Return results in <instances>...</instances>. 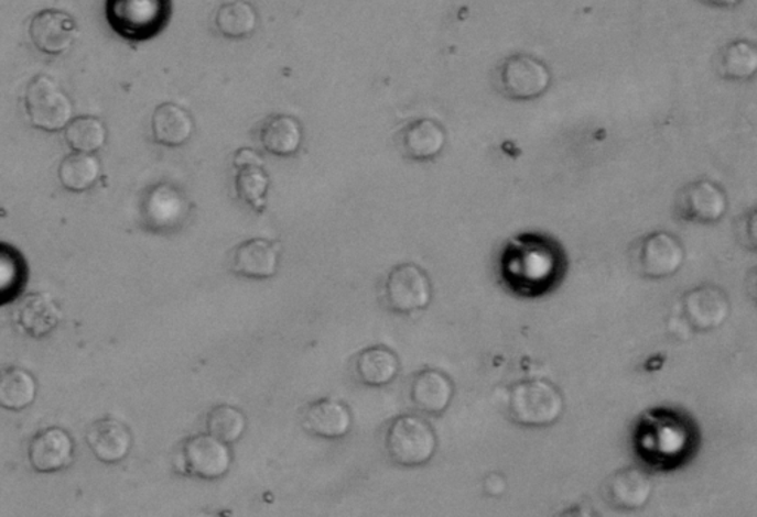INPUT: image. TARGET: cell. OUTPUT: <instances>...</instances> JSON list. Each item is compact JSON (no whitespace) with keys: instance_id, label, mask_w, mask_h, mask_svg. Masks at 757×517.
Instances as JSON below:
<instances>
[{"instance_id":"obj_1","label":"cell","mask_w":757,"mask_h":517,"mask_svg":"<svg viewBox=\"0 0 757 517\" xmlns=\"http://www.w3.org/2000/svg\"><path fill=\"white\" fill-rule=\"evenodd\" d=\"M569 273L564 245L542 232H522L506 241L497 261L501 286L522 299H539L561 286Z\"/></svg>"},{"instance_id":"obj_2","label":"cell","mask_w":757,"mask_h":517,"mask_svg":"<svg viewBox=\"0 0 757 517\" xmlns=\"http://www.w3.org/2000/svg\"><path fill=\"white\" fill-rule=\"evenodd\" d=\"M636 459L657 473L677 472L699 454L702 432L685 409L655 407L640 414L631 430Z\"/></svg>"},{"instance_id":"obj_3","label":"cell","mask_w":757,"mask_h":517,"mask_svg":"<svg viewBox=\"0 0 757 517\" xmlns=\"http://www.w3.org/2000/svg\"><path fill=\"white\" fill-rule=\"evenodd\" d=\"M506 403L513 424L531 429L555 425L565 409L564 395L548 378H523L513 383Z\"/></svg>"},{"instance_id":"obj_4","label":"cell","mask_w":757,"mask_h":517,"mask_svg":"<svg viewBox=\"0 0 757 517\" xmlns=\"http://www.w3.org/2000/svg\"><path fill=\"white\" fill-rule=\"evenodd\" d=\"M172 0H106V19L112 32L131 43L153 41L166 30Z\"/></svg>"},{"instance_id":"obj_5","label":"cell","mask_w":757,"mask_h":517,"mask_svg":"<svg viewBox=\"0 0 757 517\" xmlns=\"http://www.w3.org/2000/svg\"><path fill=\"white\" fill-rule=\"evenodd\" d=\"M385 448L393 463L402 468H421L435 455L439 438L425 419L404 414L389 425Z\"/></svg>"},{"instance_id":"obj_6","label":"cell","mask_w":757,"mask_h":517,"mask_svg":"<svg viewBox=\"0 0 757 517\" xmlns=\"http://www.w3.org/2000/svg\"><path fill=\"white\" fill-rule=\"evenodd\" d=\"M551 85L552 73L547 63L533 55H510L496 70V88L510 101H534L543 97Z\"/></svg>"},{"instance_id":"obj_7","label":"cell","mask_w":757,"mask_h":517,"mask_svg":"<svg viewBox=\"0 0 757 517\" xmlns=\"http://www.w3.org/2000/svg\"><path fill=\"white\" fill-rule=\"evenodd\" d=\"M682 241L669 231H655L636 241L631 249V265L640 277L666 279L677 275L685 264Z\"/></svg>"},{"instance_id":"obj_8","label":"cell","mask_w":757,"mask_h":517,"mask_svg":"<svg viewBox=\"0 0 757 517\" xmlns=\"http://www.w3.org/2000/svg\"><path fill=\"white\" fill-rule=\"evenodd\" d=\"M25 111L33 128L56 133L66 129L73 119V102L50 76L33 77L24 97Z\"/></svg>"},{"instance_id":"obj_9","label":"cell","mask_w":757,"mask_h":517,"mask_svg":"<svg viewBox=\"0 0 757 517\" xmlns=\"http://www.w3.org/2000/svg\"><path fill=\"white\" fill-rule=\"evenodd\" d=\"M193 207L180 185L159 183L147 189L142 197V222L155 234L180 231L192 217Z\"/></svg>"},{"instance_id":"obj_10","label":"cell","mask_w":757,"mask_h":517,"mask_svg":"<svg viewBox=\"0 0 757 517\" xmlns=\"http://www.w3.org/2000/svg\"><path fill=\"white\" fill-rule=\"evenodd\" d=\"M728 205V196L720 184L696 179L679 189L674 197V215L683 222L713 226L725 218Z\"/></svg>"},{"instance_id":"obj_11","label":"cell","mask_w":757,"mask_h":517,"mask_svg":"<svg viewBox=\"0 0 757 517\" xmlns=\"http://www.w3.org/2000/svg\"><path fill=\"white\" fill-rule=\"evenodd\" d=\"M383 296L388 308L401 316L426 309L432 300L430 275L410 262L393 266L385 282Z\"/></svg>"},{"instance_id":"obj_12","label":"cell","mask_w":757,"mask_h":517,"mask_svg":"<svg viewBox=\"0 0 757 517\" xmlns=\"http://www.w3.org/2000/svg\"><path fill=\"white\" fill-rule=\"evenodd\" d=\"M679 314L694 333H709L724 326L731 316L728 293L716 284H700L683 293Z\"/></svg>"},{"instance_id":"obj_13","label":"cell","mask_w":757,"mask_h":517,"mask_svg":"<svg viewBox=\"0 0 757 517\" xmlns=\"http://www.w3.org/2000/svg\"><path fill=\"white\" fill-rule=\"evenodd\" d=\"M184 472L205 481L220 480L227 475L232 464L228 443L219 441L209 433H198L184 442Z\"/></svg>"},{"instance_id":"obj_14","label":"cell","mask_w":757,"mask_h":517,"mask_svg":"<svg viewBox=\"0 0 757 517\" xmlns=\"http://www.w3.org/2000/svg\"><path fill=\"white\" fill-rule=\"evenodd\" d=\"M652 491L651 476L638 465L618 469L603 485L605 502L620 512L642 510L650 503Z\"/></svg>"},{"instance_id":"obj_15","label":"cell","mask_w":757,"mask_h":517,"mask_svg":"<svg viewBox=\"0 0 757 517\" xmlns=\"http://www.w3.org/2000/svg\"><path fill=\"white\" fill-rule=\"evenodd\" d=\"M396 142L407 161L432 162L443 153L447 144V131L439 120L414 119L398 131Z\"/></svg>"},{"instance_id":"obj_16","label":"cell","mask_w":757,"mask_h":517,"mask_svg":"<svg viewBox=\"0 0 757 517\" xmlns=\"http://www.w3.org/2000/svg\"><path fill=\"white\" fill-rule=\"evenodd\" d=\"M30 38L39 51L47 55H62L75 45L79 29L68 12L43 10L30 23Z\"/></svg>"},{"instance_id":"obj_17","label":"cell","mask_w":757,"mask_h":517,"mask_svg":"<svg viewBox=\"0 0 757 517\" xmlns=\"http://www.w3.org/2000/svg\"><path fill=\"white\" fill-rule=\"evenodd\" d=\"M29 460L37 473L62 472L75 460V439L56 426L43 429L30 442Z\"/></svg>"},{"instance_id":"obj_18","label":"cell","mask_w":757,"mask_h":517,"mask_svg":"<svg viewBox=\"0 0 757 517\" xmlns=\"http://www.w3.org/2000/svg\"><path fill=\"white\" fill-rule=\"evenodd\" d=\"M261 148L274 157L290 158L304 145V124L292 114H271L255 131Z\"/></svg>"},{"instance_id":"obj_19","label":"cell","mask_w":757,"mask_h":517,"mask_svg":"<svg viewBox=\"0 0 757 517\" xmlns=\"http://www.w3.org/2000/svg\"><path fill=\"white\" fill-rule=\"evenodd\" d=\"M281 244L267 239L244 241L231 254V271L239 277L268 279L279 273Z\"/></svg>"},{"instance_id":"obj_20","label":"cell","mask_w":757,"mask_h":517,"mask_svg":"<svg viewBox=\"0 0 757 517\" xmlns=\"http://www.w3.org/2000/svg\"><path fill=\"white\" fill-rule=\"evenodd\" d=\"M456 394L452 377L441 370L425 369L414 374L410 385V400L418 411L441 416L447 411Z\"/></svg>"},{"instance_id":"obj_21","label":"cell","mask_w":757,"mask_h":517,"mask_svg":"<svg viewBox=\"0 0 757 517\" xmlns=\"http://www.w3.org/2000/svg\"><path fill=\"white\" fill-rule=\"evenodd\" d=\"M86 442L99 461L118 464L131 452L133 437L131 429L123 421L104 417L89 426Z\"/></svg>"},{"instance_id":"obj_22","label":"cell","mask_w":757,"mask_h":517,"mask_svg":"<svg viewBox=\"0 0 757 517\" xmlns=\"http://www.w3.org/2000/svg\"><path fill=\"white\" fill-rule=\"evenodd\" d=\"M196 131L192 113L180 103L163 102L155 107L151 118L153 141L164 148H181L188 144Z\"/></svg>"},{"instance_id":"obj_23","label":"cell","mask_w":757,"mask_h":517,"mask_svg":"<svg viewBox=\"0 0 757 517\" xmlns=\"http://www.w3.org/2000/svg\"><path fill=\"white\" fill-rule=\"evenodd\" d=\"M63 312L50 293H30L15 312V322L33 339L46 338L62 322Z\"/></svg>"},{"instance_id":"obj_24","label":"cell","mask_w":757,"mask_h":517,"mask_svg":"<svg viewBox=\"0 0 757 517\" xmlns=\"http://www.w3.org/2000/svg\"><path fill=\"white\" fill-rule=\"evenodd\" d=\"M352 411L339 400H315L304 413V428L315 438H344L352 430Z\"/></svg>"},{"instance_id":"obj_25","label":"cell","mask_w":757,"mask_h":517,"mask_svg":"<svg viewBox=\"0 0 757 517\" xmlns=\"http://www.w3.org/2000/svg\"><path fill=\"white\" fill-rule=\"evenodd\" d=\"M30 268L24 253L0 241V308L19 300L28 288Z\"/></svg>"},{"instance_id":"obj_26","label":"cell","mask_w":757,"mask_h":517,"mask_svg":"<svg viewBox=\"0 0 757 517\" xmlns=\"http://www.w3.org/2000/svg\"><path fill=\"white\" fill-rule=\"evenodd\" d=\"M400 373L397 353L387 346H371L358 353L356 376L369 387H383L396 381Z\"/></svg>"},{"instance_id":"obj_27","label":"cell","mask_w":757,"mask_h":517,"mask_svg":"<svg viewBox=\"0 0 757 517\" xmlns=\"http://www.w3.org/2000/svg\"><path fill=\"white\" fill-rule=\"evenodd\" d=\"M101 161L94 153L73 151L60 163L58 178L71 193H86L101 178Z\"/></svg>"},{"instance_id":"obj_28","label":"cell","mask_w":757,"mask_h":517,"mask_svg":"<svg viewBox=\"0 0 757 517\" xmlns=\"http://www.w3.org/2000/svg\"><path fill=\"white\" fill-rule=\"evenodd\" d=\"M37 381L23 367L3 369L0 372V407L8 411H23L37 396Z\"/></svg>"},{"instance_id":"obj_29","label":"cell","mask_w":757,"mask_h":517,"mask_svg":"<svg viewBox=\"0 0 757 517\" xmlns=\"http://www.w3.org/2000/svg\"><path fill=\"white\" fill-rule=\"evenodd\" d=\"M215 25L229 41H244L257 32L259 15L257 8L246 0H229L216 11Z\"/></svg>"},{"instance_id":"obj_30","label":"cell","mask_w":757,"mask_h":517,"mask_svg":"<svg viewBox=\"0 0 757 517\" xmlns=\"http://www.w3.org/2000/svg\"><path fill=\"white\" fill-rule=\"evenodd\" d=\"M717 73L724 80L747 81L757 73V47L748 41H734L722 47Z\"/></svg>"},{"instance_id":"obj_31","label":"cell","mask_w":757,"mask_h":517,"mask_svg":"<svg viewBox=\"0 0 757 517\" xmlns=\"http://www.w3.org/2000/svg\"><path fill=\"white\" fill-rule=\"evenodd\" d=\"M235 169L237 197L253 212L262 213L267 207L268 189H270V175H268L263 162L248 163V165H241Z\"/></svg>"},{"instance_id":"obj_32","label":"cell","mask_w":757,"mask_h":517,"mask_svg":"<svg viewBox=\"0 0 757 517\" xmlns=\"http://www.w3.org/2000/svg\"><path fill=\"white\" fill-rule=\"evenodd\" d=\"M64 138L73 151L97 153L107 142V128L94 116H77L64 129Z\"/></svg>"},{"instance_id":"obj_33","label":"cell","mask_w":757,"mask_h":517,"mask_svg":"<svg viewBox=\"0 0 757 517\" xmlns=\"http://www.w3.org/2000/svg\"><path fill=\"white\" fill-rule=\"evenodd\" d=\"M246 425L248 421H246L245 413L228 404L210 409L206 417L207 433L228 446L240 441L245 435Z\"/></svg>"},{"instance_id":"obj_34","label":"cell","mask_w":757,"mask_h":517,"mask_svg":"<svg viewBox=\"0 0 757 517\" xmlns=\"http://www.w3.org/2000/svg\"><path fill=\"white\" fill-rule=\"evenodd\" d=\"M737 235L739 243L744 248L756 252L757 248V237H756V210L751 209L750 212L744 213L743 218L739 219L737 226Z\"/></svg>"},{"instance_id":"obj_35","label":"cell","mask_w":757,"mask_h":517,"mask_svg":"<svg viewBox=\"0 0 757 517\" xmlns=\"http://www.w3.org/2000/svg\"><path fill=\"white\" fill-rule=\"evenodd\" d=\"M509 485H508V480H506V476L504 473L500 472H491L488 473L486 477H484L483 482V490L484 494L487 495V497L490 498H500L504 497L506 494V491H508Z\"/></svg>"},{"instance_id":"obj_36","label":"cell","mask_w":757,"mask_h":517,"mask_svg":"<svg viewBox=\"0 0 757 517\" xmlns=\"http://www.w3.org/2000/svg\"><path fill=\"white\" fill-rule=\"evenodd\" d=\"M668 331L669 334L673 336L674 340H678V342H685V340L690 339L691 334L694 333V331L691 330V327L688 326V322L683 320L681 314H678V316H674V318H670Z\"/></svg>"},{"instance_id":"obj_37","label":"cell","mask_w":757,"mask_h":517,"mask_svg":"<svg viewBox=\"0 0 757 517\" xmlns=\"http://www.w3.org/2000/svg\"><path fill=\"white\" fill-rule=\"evenodd\" d=\"M263 162L261 155L258 151L253 148H240L236 151L235 157H232V166L239 167L241 165H248V163Z\"/></svg>"},{"instance_id":"obj_38","label":"cell","mask_w":757,"mask_h":517,"mask_svg":"<svg viewBox=\"0 0 757 517\" xmlns=\"http://www.w3.org/2000/svg\"><path fill=\"white\" fill-rule=\"evenodd\" d=\"M703 2L711 7L725 8V10H728V8H735L739 6L742 0H703Z\"/></svg>"}]
</instances>
